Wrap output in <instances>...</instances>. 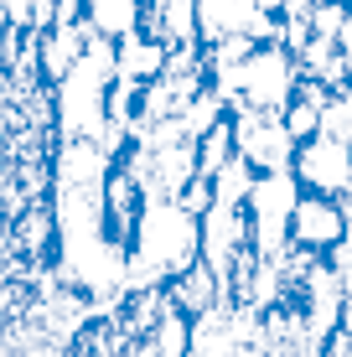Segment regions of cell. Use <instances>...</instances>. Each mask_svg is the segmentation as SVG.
Here are the masks:
<instances>
[{"label": "cell", "instance_id": "1", "mask_svg": "<svg viewBox=\"0 0 352 357\" xmlns=\"http://www.w3.org/2000/svg\"><path fill=\"white\" fill-rule=\"evenodd\" d=\"M187 264H197V218L181 202H145L135 218V233L125 243L130 290H161Z\"/></svg>", "mask_w": 352, "mask_h": 357}, {"label": "cell", "instance_id": "2", "mask_svg": "<svg viewBox=\"0 0 352 357\" xmlns=\"http://www.w3.org/2000/svg\"><path fill=\"white\" fill-rule=\"evenodd\" d=\"M89 21H52L47 31H36V73H42V83L52 89L63 73L83 57V47H89Z\"/></svg>", "mask_w": 352, "mask_h": 357}, {"label": "cell", "instance_id": "3", "mask_svg": "<svg viewBox=\"0 0 352 357\" xmlns=\"http://www.w3.org/2000/svg\"><path fill=\"white\" fill-rule=\"evenodd\" d=\"M161 290H166V301H171V311L187 316V321H197V316H208L217 301H228V285H223V280H217L202 259L187 264L176 280H166Z\"/></svg>", "mask_w": 352, "mask_h": 357}, {"label": "cell", "instance_id": "4", "mask_svg": "<svg viewBox=\"0 0 352 357\" xmlns=\"http://www.w3.org/2000/svg\"><path fill=\"white\" fill-rule=\"evenodd\" d=\"M161 63H166V47L155 42L151 31H130V36L114 42V83H125V89H135V93L161 73Z\"/></svg>", "mask_w": 352, "mask_h": 357}, {"label": "cell", "instance_id": "5", "mask_svg": "<svg viewBox=\"0 0 352 357\" xmlns=\"http://www.w3.org/2000/svg\"><path fill=\"white\" fill-rule=\"evenodd\" d=\"M140 16H145V0H83V21L104 42H119V36L140 31Z\"/></svg>", "mask_w": 352, "mask_h": 357}]
</instances>
